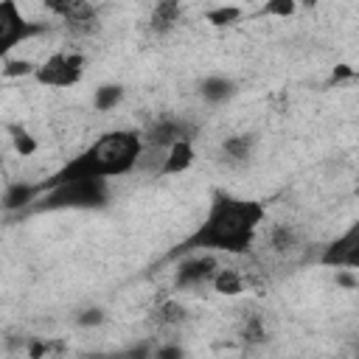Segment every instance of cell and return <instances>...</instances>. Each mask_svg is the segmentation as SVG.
<instances>
[{
	"label": "cell",
	"mask_w": 359,
	"mask_h": 359,
	"mask_svg": "<svg viewBox=\"0 0 359 359\" xmlns=\"http://www.w3.org/2000/svg\"><path fill=\"white\" fill-rule=\"evenodd\" d=\"M34 70H36V65H34V62H28V59H11V56H6V59H3V67H0V73H3L6 79L34 76Z\"/></svg>",
	"instance_id": "cell-23"
},
{
	"label": "cell",
	"mask_w": 359,
	"mask_h": 359,
	"mask_svg": "<svg viewBox=\"0 0 359 359\" xmlns=\"http://www.w3.org/2000/svg\"><path fill=\"white\" fill-rule=\"evenodd\" d=\"M238 337H241V342H244V345H261V342H266V339H269L266 325H264V320H261V317H247V320H244V325H241V331H238Z\"/></svg>",
	"instance_id": "cell-21"
},
{
	"label": "cell",
	"mask_w": 359,
	"mask_h": 359,
	"mask_svg": "<svg viewBox=\"0 0 359 359\" xmlns=\"http://www.w3.org/2000/svg\"><path fill=\"white\" fill-rule=\"evenodd\" d=\"M300 247V233L294 224H286V222H278L266 230V250L275 252V255H289Z\"/></svg>",
	"instance_id": "cell-13"
},
{
	"label": "cell",
	"mask_w": 359,
	"mask_h": 359,
	"mask_svg": "<svg viewBox=\"0 0 359 359\" xmlns=\"http://www.w3.org/2000/svg\"><path fill=\"white\" fill-rule=\"evenodd\" d=\"M84 65H87V59H84L81 50H56L45 62L36 65L34 81L42 84V87L67 90V87H76L84 79Z\"/></svg>",
	"instance_id": "cell-4"
},
{
	"label": "cell",
	"mask_w": 359,
	"mask_h": 359,
	"mask_svg": "<svg viewBox=\"0 0 359 359\" xmlns=\"http://www.w3.org/2000/svg\"><path fill=\"white\" fill-rule=\"evenodd\" d=\"M123 95H126V90L121 84H101L93 93V107L98 112H109V109H115L123 101Z\"/></svg>",
	"instance_id": "cell-19"
},
{
	"label": "cell",
	"mask_w": 359,
	"mask_h": 359,
	"mask_svg": "<svg viewBox=\"0 0 359 359\" xmlns=\"http://www.w3.org/2000/svg\"><path fill=\"white\" fill-rule=\"evenodd\" d=\"M255 143L258 140H255L252 132H238V135L224 137L222 140V160H224V165H230V168L247 165L252 160V154H255Z\"/></svg>",
	"instance_id": "cell-11"
},
{
	"label": "cell",
	"mask_w": 359,
	"mask_h": 359,
	"mask_svg": "<svg viewBox=\"0 0 359 359\" xmlns=\"http://www.w3.org/2000/svg\"><path fill=\"white\" fill-rule=\"evenodd\" d=\"M140 135H143V149H146V151H160V154H163L174 140H180V137H194V126L185 123L182 118L163 115V118L151 121Z\"/></svg>",
	"instance_id": "cell-6"
},
{
	"label": "cell",
	"mask_w": 359,
	"mask_h": 359,
	"mask_svg": "<svg viewBox=\"0 0 359 359\" xmlns=\"http://www.w3.org/2000/svg\"><path fill=\"white\" fill-rule=\"evenodd\" d=\"M8 137H11V146H14V151H17L20 157H31V154H36V149H39L36 137H34L25 126H20V123H11V126H8Z\"/></svg>",
	"instance_id": "cell-20"
},
{
	"label": "cell",
	"mask_w": 359,
	"mask_h": 359,
	"mask_svg": "<svg viewBox=\"0 0 359 359\" xmlns=\"http://www.w3.org/2000/svg\"><path fill=\"white\" fill-rule=\"evenodd\" d=\"M337 283L345 286V289H356V286H359V280H356V269L337 266Z\"/></svg>",
	"instance_id": "cell-25"
},
{
	"label": "cell",
	"mask_w": 359,
	"mask_h": 359,
	"mask_svg": "<svg viewBox=\"0 0 359 359\" xmlns=\"http://www.w3.org/2000/svg\"><path fill=\"white\" fill-rule=\"evenodd\" d=\"M205 22L210 25V28H230V25H236L241 17H244V8L241 6H213V8H208L205 14Z\"/></svg>",
	"instance_id": "cell-18"
},
{
	"label": "cell",
	"mask_w": 359,
	"mask_h": 359,
	"mask_svg": "<svg viewBox=\"0 0 359 359\" xmlns=\"http://www.w3.org/2000/svg\"><path fill=\"white\" fill-rule=\"evenodd\" d=\"M264 219H266V208L258 199L216 194L205 222L182 244V250H208V252H230V255L247 252Z\"/></svg>",
	"instance_id": "cell-1"
},
{
	"label": "cell",
	"mask_w": 359,
	"mask_h": 359,
	"mask_svg": "<svg viewBox=\"0 0 359 359\" xmlns=\"http://www.w3.org/2000/svg\"><path fill=\"white\" fill-rule=\"evenodd\" d=\"M208 286H210L216 294H222V297H238L241 292H247L250 280L244 278V272H238V269H233V266H219V269L213 272V278H210Z\"/></svg>",
	"instance_id": "cell-14"
},
{
	"label": "cell",
	"mask_w": 359,
	"mask_h": 359,
	"mask_svg": "<svg viewBox=\"0 0 359 359\" xmlns=\"http://www.w3.org/2000/svg\"><path fill=\"white\" fill-rule=\"evenodd\" d=\"M196 160V149H194V137H180L174 140L163 160H160V174L163 177H177V174H185Z\"/></svg>",
	"instance_id": "cell-10"
},
{
	"label": "cell",
	"mask_w": 359,
	"mask_h": 359,
	"mask_svg": "<svg viewBox=\"0 0 359 359\" xmlns=\"http://www.w3.org/2000/svg\"><path fill=\"white\" fill-rule=\"evenodd\" d=\"M45 210H62V208H101L109 199V185L104 177H84V180H65L39 188Z\"/></svg>",
	"instance_id": "cell-3"
},
{
	"label": "cell",
	"mask_w": 359,
	"mask_h": 359,
	"mask_svg": "<svg viewBox=\"0 0 359 359\" xmlns=\"http://www.w3.org/2000/svg\"><path fill=\"white\" fill-rule=\"evenodd\" d=\"M42 6H45L53 17H62V14H65V8L70 6V0H42Z\"/></svg>",
	"instance_id": "cell-27"
},
{
	"label": "cell",
	"mask_w": 359,
	"mask_h": 359,
	"mask_svg": "<svg viewBox=\"0 0 359 359\" xmlns=\"http://www.w3.org/2000/svg\"><path fill=\"white\" fill-rule=\"evenodd\" d=\"M140 157H143V135L137 129H112V132H104L95 143H90V149L73 157L45 185L65 182V180H84V177H104V180L123 177L135 165H140Z\"/></svg>",
	"instance_id": "cell-2"
},
{
	"label": "cell",
	"mask_w": 359,
	"mask_h": 359,
	"mask_svg": "<svg viewBox=\"0 0 359 359\" xmlns=\"http://www.w3.org/2000/svg\"><path fill=\"white\" fill-rule=\"evenodd\" d=\"M36 31H42V25H31L17 0H0V59H6L14 45Z\"/></svg>",
	"instance_id": "cell-5"
},
{
	"label": "cell",
	"mask_w": 359,
	"mask_h": 359,
	"mask_svg": "<svg viewBox=\"0 0 359 359\" xmlns=\"http://www.w3.org/2000/svg\"><path fill=\"white\" fill-rule=\"evenodd\" d=\"M185 317H188V309L177 297H163L151 311V323L157 328H177L185 323Z\"/></svg>",
	"instance_id": "cell-15"
},
{
	"label": "cell",
	"mask_w": 359,
	"mask_h": 359,
	"mask_svg": "<svg viewBox=\"0 0 359 359\" xmlns=\"http://www.w3.org/2000/svg\"><path fill=\"white\" fill-rule=\"evenodd\" d=\"M320 0H297V8H314Z\"/></svg>",
	"instance_id": "cell-29"
},
{
	"label": "cell",
	"mask_w": 359,
	"mask_h": 359,
	"mask_svg": "<svg viewBox=\"0 0 359 359\" xmlns=\"http://www.w3.org/2000/svg\"><path fill=\"white\" fill-rule=\"evenodd\" d=\"M76 323H79V325H84V328H95V325L107 323V314H104V309L90 306V309H81V311L76 314Z\"/></svg>",
	"instance_id": "cell-24"
},
{
	"label": "cell",
	"mask_w": 359,
	"mask_h": 359,
	"mask_svg": "<svg viewBox=\"0 0 359 359\" xmlns=\"http://www.w3.org/2000/svg\"><path fill=\"white\" fill-rule=\"evenodd\" d=\"M219 258L210 255V252H199V255H188L185 261H180L177 272H174V283L180 289H199V286H208L213 272L219 269Z\"/></svg>",
	"instance_id": "cell-7"
},
{
	"label": "cell",
	"mask_w": 359,
	"mask_h": 359,
	"mask_svg": "<svg viewBox=\"0 0 359 359\" xmlns=\"http://www.w3.org/2000/svg\"><path fill=\"white\" fill-rule=\"evenodd\" d=\"M36 194H39V185L14 182V185H8L6 194H3V208H6V210H20V208L31 205V202L36 199Z\"/></svg>",
	"instance_id": "cell-17"
},
{
	"label": "cell",
	"mask_w": 359,
	"mask_h": 359,
	"mask_svg": "<svg viewBox=\"0 0 359 359\" xmlns=\"http://www.w3.org/2000/svg\"><path fill=\"white\" fill-rule=\"evenodd\" d=\"M261 17H278V20H289L297 14V0H264Z\"/></svg>",
	"instance_id": "cell-22"
},
{
	"label": "cell",
	"mask_w": 359,
	"mask_h": 359,
	"mask_svg": "<svg viewBox=\"0 0 359 359\" xmlns=\"http://www.w3.org/2000/svg\"><path fill=\"white\" fill-rule=\"evenodd\" d=\"M59 20L67 28V34H73L79 39L95 36L101 31V14L93 0H70V6L65 8V14Z\"/></svg>",
	"instance_id": "cell-8"
},
{
	"label": "cell",
	"mask_w": 359,
	"mask_h": 359,
	"mask_svg": "<svg viewBox=\"0 0 359 359\" xmlns=\"http://www.w3.org/2000/svg\"><path fill=\"white\" fill-rule=\"evenodd\" d=\"M157 356H160V359H168V356H182V348H177V345H174V348H157Z\"/></svg>",
	"instance_id": "cell-28"
},
{
	"label": "cell",
	"mask_w": 359,
	"mask_h": 359,
	"mask_svg": "<svg viewBox=\"0 0 359 359\" xmlns=\"http://www.w3.org/2000/svg\"><path fill=\"white\" fill-rule=\"evenodd\" d=\"M353 76H356V70H353L351 65H345V62L331 70V81H334V84H337V81H348V79H353Z\"/></svg>",
	"instance_id": "cell-26"
},
{
	"label": "cell",
	"mask_w": 359,
	"mask_h": 359,
	"mask_svg": "<svg viewBox=\"0 0 359 359\" xmlns=\"http://www.w3.org/2000/svg\"><path fill=\"white\" fill-rule=\"evenodd\" d=\"M199 95L208 104H224V101H230L236 95V81L227 79V76H208L199 84Z\"/></svg>",
	"instance_id": "cell-16"
},
{
	"label": "cell",
	"mask_w": 359,
	"mask_h": 359,
	"mask_svg": "<svg viewBox=\"0 0 359 359\" xmlns=\"http://www.w3.org/2000/svg\"><path fill=\"white\" fill-rule=\"evenodd\" d=\"M320 264L325 266H348V269H356L359 266V224H353L345 236L334 238L323 255H320Z\"/></svg>",
	"instance_id": "cell-9"
},
{
	"label": "cell",
	"mask_w": 359,
	"mask_h": 359,
	"mask_svg": "<svg viewBox=\"0 0 359 359\" xmlns=\"http://www.w3.org/2000/svg\"><path fill=\"white\" fill-rule=\"evenodd\" d=\"M182 20V3L180 0H157L149 11V31L154 36L171 34Z\"/></svg>",
	"instance_id": "cell-12"
}]
</instances>
